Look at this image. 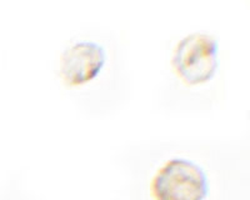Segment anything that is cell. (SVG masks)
Wrapping results in <instances>:
<instances>
[{
	"mask_svg": "<svg viewBox=\"0 0 250 200\" xmlns=\"http://www.w3.org/2000/svg\"><path fill=\"white\" fill-rule=\"evenodd\" d=\"M155 200H204L209 183L202 166L187 159H171L151 183Z\"/></svg>",
	"mask_w": 250,
	"mask_h": 200,
	"instance_id": "1",
	"label": "cell"
},
{
	"mask_svg": "<svg viewBox=\"0 0 250 200\" xmlns=\"http://www.w3.org/2000/svg\"><path fill=\"white\" fill-rule=\"evenodd\" d=\"M105 59V50L100 44L79 41L62 54L60 75L66 85H83L99 75Z\"/></svg>",
	"mask_w": 250,
	"mask_h": 200,
	"instance_id": "3",
	"label": "cell"
},
{
	"mask_svg": "<svg viewBox=\"0 0 250 200\" xmlns=\"http://www.w3.org/2000/svg\"><path fill=\"white\" fill-rule=\"evenodd\" d=\"M171 63L176 74L189 85L208 83L219 68L218 41L203 33L188 35L176 45Z\"/></svg>",
	"mask_w": 250,
	"mask_h": 200,
	"instance_id": "2",
	"label": "cell"
}]
</instances>
